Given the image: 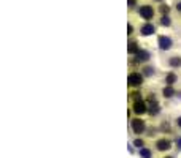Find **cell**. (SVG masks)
<instances>
[{"label": "cell", "instance_id": "obj_15", "mask_svg": "<svg viewBox=\"0 0 181 158\" xmlns=\"http://www.w3.org/2000/svg\"><path fill=\"white\" fill-rule=\"evenodd\" d=\"M159 24L162 25V27H170V25H172V21H170V17H168V16H161Z\"/></svg>", "mask_w": 181, "mask_h": 158}, {"label": "cell", "instance_id": "obj_6", "mask_svg": "<svg viewBox=\"0 0 181 158\" xmlns=\"http://www.w3.org/2000/svg\"><path fill=\"white\" fill-rule=\"evenodd\" d=\"M157 46H159L161 51H168V49H172L173 41H172V38L167 37V35H159V37H157Z\"/></svg>", "mask_w": 181, "mask_h": 158}, {"label": "cell", "instance_id": "obj_7", "mask_svg": "<svg viewBox=\"0 0 181 158\" xmlns=\"http://www.w3.org/2000/svg\"><path fill=\"white\" fill-rule=\"evenodd\" d=\"M140 35L141 37H149V35H154L156 33V25H154L152 22H145L140 25Z\"/></svg>", "mask_w": 181, "mask_h": 158}, {"label": "cell", "instance_id": "obj_20", "mask_svg": "<svg viewBox=\"0 0 181 158\" xmlns=\"http://www.w3.org/2000/svg\"><path fill=\"white\" fill-rule=\"evenodd\" d=\"M175 126H176L178 130H181V116H178V117L175 119Z\"/></svg>", "mask_w": 181, "mask_h": 158}, {"label": "cell", "instance_id": "obj_24", "mask_svg": "<svg viewBox=\"0 0 181 158\" xmlns=\"http://www.w3.org/2000/svg\"><path fill=\"white\" fill-rule=\"evenodd\" d=\"M176 10H178V11H181V2H178V3H176Z\"/></svg>", "mask_w": 181, "mask_h": 158}, {"label": "cell", "instance_id": "obj_5", "mask_svg": "<svg viewBox=\"0 0 181 158\" xmlns=\"http://www.w3.org/2000/svg\"><path fill=\"white\" fill-rule=\"evenodd\" d=\"M138 14L141 19H145L146 22H151V19H154V14H156V10H154L151 5H141L138 8Z\"/></svg>", "mask_w": 181, "mask_h": 158}, {"label": "cell", "instance_id": "obj_4", "mask_svg": "<svg viewBox=\"0 0 181 158\" xmlns=\"http://www.w3.org/2000/svg\"><path fill=\"white\" fill-rule=\"evenodd\" d=\"M132 111H134V114H135L137 117H141V116L148 114V103H146L145 100H137V101H134Z\"/></svg>", "mask_w": 181, "mask_h": 158}, {"label": "cell", "instance_id": "obj_17", "mask_svg": "<svg viewBox=\"0 0 181 158\" xmlns=\"http://www.w3.org/2000/svg\"><path fill=\"white\" fill-rule=\"evenodd\" d=\"M159 13H161L162 16H167V14L170 13V7H168L167 3H162V5L159 7Z\"/></svg>", "mask_w": 181, "mask_h": 158}, {"label": "cell", "instance_id": "obj_13", "mask_svg": "<svg viewBox=\"0 0 181 158\" xmlns=\"http://www.w3.org/2000/svg\"><path fill=\"white\" fill-rule=\"evenodd\" d=\"M138 51H140V44H138L137 41H130V43H129V46H127V52H129L130 56H135Z\"/></svg>", "mask_w": 181, "mask_h": 158}, {"label": "cell", "instance_id": "obj_8", "mask_svg": "<svg viewBox=\"0 0 181 158\" xmlns=\"http://www.w3.org/2000/svg\"><path fill=\"white\" fill-rule=\"evenodd\" d=\"M164 82H165V86H175L176 82H178V74L172 70V71H167L165 73V76H164Z\"/></svg>", "mask_w": 181, "mask_h": 158}, {"label": "cell", "instance_id": "obj_14", "mask_svg": "<svg viewBox=\"0 0 181 158\" xmlns=\"http://www.w3.org/2000/svg\"><path fill=\"white\" fill-rule=\"evenodd\" d=\"M138 156H140V158H152V150L145 146V147L138 149Z\"/></svg>", "mask_w": 181, "mask_h": 158}, {"label": "cell", "instance_id": "obj_22", "mask_svg": "<svg viewBox=\"0 0 181 158\" xmlns=\"http://www.w3.org/2000/svg\"><path fill=\"white\" fill-rule=\"evenodd\" d=\"M127 2H129V7H130V8H134L137 5V0H127Z\"/></svg>", "mask_w": 181, "mask_h": 158}, {"label": "cell", "instance_id": "obj_1", "mask_svg": "<svg viewBox=\"0 0 181 158\" xmlns=\"http://www.w3.org/2000/svg\"><path fill=\"white\" fill-rule=\"evenodd\" d=\"M145 82V76L141 71H130L127 76V86L130 89H140Z\"/></svg>", "mask_w": 181, "mask_h": 158}, {"label": "cell", "instance_id": "obj_10", "mask_svg": "<svg viewBox=\"0 0 181 158\" xmlns=\"http://www.w3.org/2000/svg\"><path fill=\"white\" fill-rule=\"evenodd\" d=\"M161 112V104L157 101H154V103H148V114L149 116H157Z\"/></svg>", "mask_w": 181, "mask_h": 158}, {"label": "cell", "instance_id": "obj_25", "mask_svg": "<svg viewBox=\"0 0 181 158\" xmlns=\"http://www.w3.org/2000/svg\"><path fill=\"white\" fill-rule=\"evenodd\" d=\"M164 158H173V156H170V155H168V156H164Z\"/></svg>", "mask_w": 181, "mask_h": 158}, {"label": "cell", "instance_id": "obj_26", "mask_svg": "<svg viewBox=\"0 0 181 158\" xmlns=\"http://www.w3.org/2000/svg\"><path fill=\"white\" fill-rule=\"evenodd\" d=\"M156 2H162V0H156Z\"/></svg>", "mask_w": 181, "mask_h": 158}, {"label": "cell", "instance_id": "obj_2", "mask_svg": "<svg viewBox=\"0 0 181 158\" xmlns=\"http://www.w3.org/2000/svg\"><path fill=\"white\" fill-rule=\"evenodd\" d=\"M172 147H173V142H172L168 138H165V136L154 141V150H156V152L164 153V152H168Z\"/></svg>", "mask_w": 181, "mask_h": 158}, {"label": "cell", "instance_id": "obj_16", "mask_svg": "<svg viewBox=\"0 0 181 158\" xmlns=\"http://www.w3.org/2000/svg\"><path fill=\"white\" fill-rule=\"evenodd\" d=\"M141 73H143V76L146 77V76H152V74L156 73V71H154V68H152V67H143Z\"/></svg>", "mask_w": 181, "mask_h": 158}, {"label": "cell", "instance_id": "obj_9", "mask_svg": "<svg viewBox=\"0 0 181 158\" xmlns=\"http://www.w3.org/2000/svg\"><path fill=\"white\" fill-rule=\"evenodd\" d=\"M151 59V54L148 51H143V49H140L137 54H135V62H138V63H146L148 60Z\"/></svg>", "mask_w": 181, "mask_h": 158}, {"label": "cell", "instance_id": "obj_12", "mask_svg": "<svg viewBox=\"0 0 181 158\" xmlns=\"http://www.w3.org/2000/svg\"><path fill=\"white\" fill-rule=\"evenodd\" d=\"M173 95H176V90H175L173 86H165V87L162 89V96H164V98H172Z\"/></svg>", "mask_w": 181, "mask_h": 158}, {"label": "cell", "instance_id": "obj_23", "mask_svg": "<svg viewBox=\"0 0 181 158\" xmlns=\"http://www.w3.org/2000/svg\"><path fill=\"white\" fill-rule=\"evenodd\" d=\"M176 147H178V150H181V136H178V139H176Z\"/></svg>", "mask_w": 181, "mask_h": 158}, {"label": "cell", "instance_id": "obj_21", "mask_svg": "<svg viewBox=\"0 0 181 158\" xmlns=\"http://www.w3.org/2000/svg\"><path fill=\"white\" fill-rule=\"evenodd\" d=\"M127 33H129V35H132V33H134V25H132V24H129V27H127Z\"/></svg>", "mask_w": 181, "mask_h": 158}, {"label": "cell", "instance_id": "obj_3", "mask_svg": "<svg viewBox=\"0 0 181 158\" xmlns=\"http://www.w3.org/2000/svg\"><path fill=\"white\" fill-rule=\"evenodd\" d=\"M130 128H132V133L135 135H143L146 131V122L141 117H134L130 120Z\"/></svg>", "mask_w": 181, "mask_h": 158}, {"label": "cell", "instance_id": "obj_11", "mask_svg": "<svg viewBox=\"0 0 181 158\" xmlns=\"http://www.w3.org/2000/svg\"><path fill=\"white\" fill-rule=\"evenodd\" d=\"M167 65H168L172 70H176V68H179V67H181V57H179V56H172V57H168V60H167Z\"/></svg>", "mask_w": 181, "mask_h": 158}, {"label": "cell", "instance_id": "obj_18", "mask_svg": "<svg viewBox=\"0 0 181 158\" xmlns=\"http://www.w3.org/2000/svg\"><path fill=\"white\" fill-rule=\"evenodd\" d=\"M130 98H132L134 101H137V100H143V96H141V92H140L138 89L132 90V93H130Z\"/></svg>", "mask_w": 181, "mask_h": 158}, {"label": "cell", "instance_id": "obj_19", "mask_svg": "<svg viewBox=\"0 0 181 158\" xmlns=\"http://www.w3.org/2000/svg\"><path fill=\"white\" fill-rule=\"evenodd\" d=\"M134 146H135L137 149H141V147H145V141L140 139V138H137V139L134 141Z\"/></svg>", "mask_w": 181, "mask_h": 158}]
</instances>
